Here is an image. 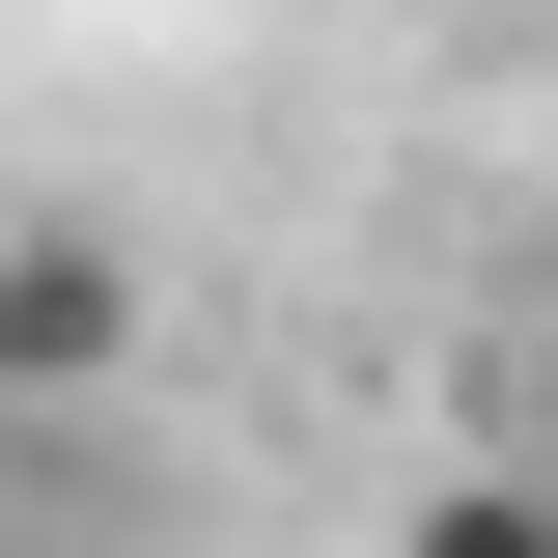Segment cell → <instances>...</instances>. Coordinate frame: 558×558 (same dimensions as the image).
I'll return each mask as SVG.
<instances>
[{
    "mask_svg": "<svg viewBox=\"0 0 558 558\" xmlns=\"http://www.w3.org/2000/svg\"><path fill=\"white\" fill-rule=\"evenodd\" d=\"M112 336H140V279H112V223H28V252H0V391H84Z\"/></svg>",
    "mask_w": 558,
    "mask_h": 558,
    "instance_id": "6da1fadb",
    "label": "cell"
},
{
    "mask_svg": "<svg viewBox=\"0 0 558 558\" xmlns=\"http://www.w3.org/2000/svg\"><path fill=\"white\" fill-rule=\"evenodd\" d=\"M391 558H558V502H531V475H447V502H418Z\"/></svg>",
    "mask_w": 558,
    "mask_h": 558,
    "instance_id": "7a4b0ae2",
    "label": "cell"
},
{
    "mask_svg": "<svg viewBox=\"0 0 558 558\" xmlns=\"http://www.w3.org/2000/svg\"><path fill=\"white\" fill-rule=\"evenodd\" d=\"M531 336H558V279H531Z\"/></svg>",
    "mask_w": 558,
    "mask_h": 558,
    "instance_id": "3957f363",
    "label": "cell"
}]
</instances>
